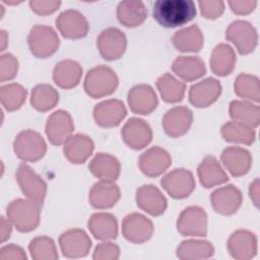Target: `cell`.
<instances>
[{"instance_id":"cell-1","label":"cell","mask_w":260,"mask_h":260,"mask_svg":"<svg viewBox=\"0 0 260 260\" xmlns=\"http://www.w3.org/2000/svg\"><path fill=\"white\" fill-rule=\"evenodd\" d=\"M153 18L165 27H176L192 20L196 14L192 0H157L152 8Z\"/></svg>"},{"instance_id":"cell-2","label":"cell","mask_w":260,"mask_h":260,"mask_svg":"<svg viewBox=\"0 0 260 260\" xmlns=\"http://www.w3.org/2000/svg\"><path fill=\"white\" fill-rule=\"evenodd\" d=\"M42 205L30 199L12 200L6 209L7 217L21 233L34 231L40 223Z\"/></svg>"},{"instance_id":"cell-3","label":"cell","mask_w":260,"mask_h":260,"mask_svg":"<svg viewBox=\"0 0 260 260\" xmlns=\"http://www.w3.org/2000/svg\"><path fill=\"white\" fill-rule=\"evenodd\" d=\"M118 82V76L111 67L98 65L87 71L83 87L89 96L98 99L112 94L116 90Z\"/></svg>"},{"instance_id":"cell-4","label":"cell","mask_w":260,"mask_h":260,"mask_svg":"<svg viewBox=\"0 0 260 260\" xmlns=\"http://www.w3.org/2000/svg\"><path fill=\"white\" fill-rule=\"evenodd\" d=\"M27 44L32 55L38 58H47L58 50L60 41L53 27L36 24L29 30Z\"/></svg>"},{"instance_id":"cell-5","label":"cell","mask_w":260,"mask_h":260,"mask_svg":"<svg viewBox=\"0 0 260 260\" xmlns=\"http://www.w3.org/2000/svg\"><path fill=\"white\" fill-rule=\"evenodd\" d=\"M13 149L20 159L24 161H36L45 155L47 144L39 132L26 129L16 135L13 141Z\"/></svg>"},{"instance_id":"cell-6","label":"cell","mask_w":260,"mask_h":260,"mask_svg":"<svg viewBox=\"0 0 260 260\" xmlns=\"http://www.w3.org/2000/svg\"><path fill=\"white\" fill-rule=\"evenodd\" d=\"M15 178L22 193L28 199L42 205L47 193V184L43 178L25 162L18 166Z\"/></svg>"},{"instance_id":"cell-7","label":"cell","mask_w":260,"mask_h":260,"mask_svg":"<svg viewBox=\"0 0 260 260\" xmlns=\"http://www.w3.org/2000/svg\"><path fill=\"white\" fill-rule=\"evenodd\" d=\"M225 38L231 41L240 54L245 55L254 51L258 42L255 27L247 20L237 19L226 27Z\"/></svg>"},{"instance_id":"cell-8","label":"cell","mask_w":260,"mask_h":260,"mask_svg":"<svg viewBox=\"0 0 260 260\" xmlns=\"http://www.w3.org/2000/svg\"><path fill=\"white\" fill-rule=\"evenodd\" d=\"M177 230L183 236H206L207 214L205 210L196 205L184 208L177 219Z\"/></svg>"},{"instance_id":"cell-9","label":"cell","mask_w":260,"mask_h":260,"mask_svg":"<svg viewBox=\"0 0 260 260\" xmlns=\"http://www.w3.org/2000/svg\"><path fill=\"white\" fill-rule=\"evenodd\" d=\"M162 188L176 199L188 197L195 188L193 174L186 169H174L160 180Z\"/></svg>"},{"instance_id":"cell-10","label":"cell","mask_w":260,"mask_h":260,"mask_svg":"<svg viewBox=\"0 0 260 260\" xmlns=\"http://www.w3.org/2000/svg\"><path fill=\"white\" fill-rule=\"evenodd\" d=\"M101 56L109 61L119 59L127 47L125 34L117 27H108L101 31L96 40Z\"/></svg>"},{"instance_id":"cell-11","label":"cell","mask_w":260,"mask_h":260,"mask_svg":"<svg viewBox=\"0 0 260 260\" xmlns=\"http://www.w3.org/2000/svg\"><path fill=\"white\" fill-rule=\"evenodd\" d=\"M124 238L134 244H141L149 240L153 234L152 221L137 212L127 214L122 221Z\"/></svg>"},{"instance_id":"cell-12","label":"cell","mask_w":260,"mask_h":260,"mask_svg":"<svg viewBox=\"0 0 260 260\" xmlns=\"http://www.w3.org/2000/svg\"><path fill=\"white\" fill-rule=\"evenodd\" d=\"M73 130L74 123L67 111L57 110L47 119L45 131L50 142L55 145L64 143L71 136Z\"/></svg>"},{"instance_id":"cell-13","label":"cell","mask_w":260,"mask_h":260,"mask_svg":"<svg viewBox=\"0 0 260 260\" xmlns=\"http://www.w3.org/2000/svg\"><path fill=\"white\" fill-rule=\"evenodd\" d=\"M59 245L65 257L81 258L88 254L91 241L83 230L71 229L60 235Z\"/></svg>"},{"instance_id":"cell-14","label":"cell","mask_w":260,"mask_h":260,"mask_svg":"<svg viewBox=\"0 0 260 260\" xmlns=\"http://www.w3.org/2000/svg\"><path fill=\"white\" fill-rule=\"evenodd\" d=\"M121 135L124 142L133 149H141L152 139V130L147 122L140 118H130L122 127Z\"/></svg>"},{"instance_id":"cell-15","label":"cell","mask_w":260,"mask_h":260,"mask_svg":"<svg viewBox=\"0 0 260 260\" xmlns=\"http://www.w3.org/2000/svg\"><path fill=\"white\" fill-rule=\"evenodd\" d=\"M56 25L64 38L80 39L88 32V22L85 16L78 10L67 9L56 18Z\"/></svg>"},{"instance_id":"cell-16","label":"cell","mask_w":260,"mask_h":260,"mask_svg":"<svg viewBox=\"0 0 260 260\" xmlns=\"http://www.w3.org/2000/svg\"><path fill=\"white\" fill-rule=\"evenodd\" d=\"M226 248L233 258L249 260L257 253V238L248 230H237L229 238Z\"/></svg>"},{"instance_id":"cell-17","label":"cell","mask_w":260,"mask_h":260,"mask_svg":"<svg viewBox=\"0 0 260 260\" xmlns=\"http://www.w3.org/2000/svg\"><path fill=\"white\" fill-rule=\"evenodd\" d=\"M172 164L170 153L159 147L152 146L146 149L138 159V166L141 172L148 177H157L161 175Z\"/></svg>"},{"instance_id":"cell-18","label":"cell","mask_w":260,"mask_h":260,"mask_svg":"<svg viewBox=\"0 0 260 260\" xmlns=\"http://www.w3.org/2000/svg\"><path fill=\"white\" fill-rule=\"evenodd\" d=\"M242 192L234 185H226L215 189L210 194V202L213 209L222 215L235 213L241 206Z\"/></svg>"},{"instance_id":"cell-19","label":"cell","mask_w":260,"mask_h":260,"mask_svg":"<svg viewBox=\"0 0 260 260\" xmlns=\"http://www.w3.org/2000/svg\"><path fill=\"white\" fill-rule=\"evenodd\" d=\"M127 115V110L122 101L110 99L103 101L93 108V118L102 127H115Z\"/></svg>"},{"instance_id":"cell-20","label":"cell","mask_w":260,"mask_h":260,"mask_svg":"<svg viewBox=\"0 0 260 260\" xmlns=\"http://www.w3.org/2000/svg\"><path fill=\"white\" fill-rule=\"evenodd\" d=\"M193 121L192 111L184 106L174 107L168 110L162 118L161 124L165 132L172 137L184 135Z\"/></svg>"},{"instance_id":"cell-21","label":"cell","mask_w":260,"mask_h":260,"mask_svg":"<svg viewBox=\"0 0 260 260\" xmlns=\"http://www.w3.org/2000/svg\"><path fill=\"white\" fill-rule=\"evenodd\" d=\"M221 93L219 80L208 77L193 84L189 89V101L196 108H205L213 104Z\"/></svg>"},{"instance_id":"cell-22","label":"cell","mask_w":260,"mask_h":260,"mask_svg":"<svg viewBox=\"0 0 260 260\" xmlns=\"http://www.w3.org/2000/svg\"><path fill=\"white\" fill-rule=\"evenodd\" d=\"M128 105L135 114L148 115L157 106V96L149 84H137L133 86L127 95Z\"/></svg>"},{"instance_id":"cell-23","label":"cell","mask_w":260,"mask_h":260,"mask_svg":"<svg viewBox=\"0 0 260 260\" xmlns=\"http://www.w3.org/2000/svg\"><path fill=\"white\" fill-rule=\"evenodd\" d=\"M136 203L139 208L154 216L162 214L168 205L165 195L151 184L142 185L136 190Z\"/></svg>"},{"instance_id":"cell-24","label":"cell","mask_w":260,"mask_h":260,"mask_svg":"<svg viewBox=\"0 0 260 260\" xmlns=\"http://www.w3.org/2000/svg\"><path fill=\"white\" fill-rule=\"evenodd\" d=\"M221 161L234 177L247 174L252 166L251 153L240 146H228L221 152Z\"/></svg>"},{"instance_id":"cell-25","label":"cell","mask_w":260,"mask_h":260,"mask_svg":"<svg viewBox=\"0 0 260 260\" xmlns=\"http://www.w3.org/2000/svg\"><path fill=\"white\" fill-rule=\"evenodd\" d=\"M94 144L92 139L85 134L71 135L63 146V152L66 158L72 164L84 162L92 153Z\"/></svg>"},{"instance_id":"cell-26","label":"cell","mask_w":260,"mask_h":260,"mask_svg":"<svg viewBox=\"0 0 260 260\" xmlns=\"http://www.w3.org/2000/svg\"><path fill=\"white\" fill-rule=\"evenodd\" d=\"M88 169L91 174L101 181L115 182L119 178L121 165L118 158L114 155L99 152L90 160Z\"/></svg>"},{"instance_id":"cell-27","label":"cell","mask_w":260,"mask_h":260,"mask_svg":"<svg viewBox=\"0 0 260 260\" xmlns=\"http://www.w3.org/2000/svg\"><path fill=\"white\" fill-rule=\"evenodd\" d=\"M120 189L114 182L100 181L92 185L88 199L94 208L106 209L113 207L120 199Z\"/></svg>"},{"instance_id":"cell-28","label":"cell","mask_w":260,"mask_h":260,"mask_svg":"<svg viewBox=\"0 0 260 260\" xmlns=\"http://www.w3.org/2000/svg\"><path fill=\"white\" fill-rule=\"evenodd\" d=\"M87 226L95 239L109 241L118 236L117 218L109 212H95L87 221Z\"/></svg>"},{"instance_id":"cell-29","label":"cell","mask_w":260,"mask_h":260,"mask_svg":"<svg viewBox=\"0 0 260 260\" xmlns=\"http://www.w3.org/2000/svg\"><path fill=\"white\" fill-rule=\"evenodd\" d=\"M197 174L201 185L205 188H211L229 181V177L220 164L212 155H207L202 159L197 168Z\"/></svg>"},{"instance_id":"cell-30","label":"cell","mask_w":260,"mask_h":260,"mask_svg":"<svg viewBox=\"0 0 260 260\" xmlns=\"http://www.w3.org/2000/svg\"><path fill=\"white\" fill-rule=\"evenodd\" d=\"M82 68L78 62L66 59L58 62L53 69V80L62 88L76 86L81 78Z\"/></svg>"},{"instance_id":"cell-31","label":"cell","mask_w":260,"mask_h":260,"mask_svg":"<svg viewBox=\"0 0 260 260\" xmlns=\"http://www.w3.org/2000/svg\"><path fill=\"white\" fill-rule=\"evenodd\" d=\"M173 71L186 81H193L202 77L206 72L204 61L197 56H179L172 65Z\"/></svg>"},{"instance_id":"cell-32","label":"cell","mask_w":260,"mask_h":260,"mask_svg":"<svg viewBox=\"0 0 260 260\" xmlns=\"http://www.w3.org/2000/svg\"><path fill=\"white\" fill-rule=\"evenodd\" d=\"M210 68L218 76H225L232 73L236 64V54L234 49L224 43L214 47L210 56Z\"/></svg>"},{"instance_id":"cell-33","label":"cell","mask_w":260,"mask_h":260,"mask_svg":"<svg viewBox=\"0 0 260 260\" xmlns=\"http://www.w3.org/2000/svg\"><path fill=\"white\" fill-rule=\"evenodd\" d=\"M147 16V9L143 2L136 0L121 1L117 6L118 20L125 26L140 25Z\"/></svg>"},{"instance_id":"cell-34","label":"cell","mask_w":260,"mask_h":260,"mask_svg":"<svg viewBox=\"0 0 260 260\" xmlns=\"http://www.w3.org/2000/svg\"><path fill=\"white\" fill-rule=\"evenodd\" d=\"M172 42L178 51L198 52L203 46L204 38L199 26L193 24L176 31Z\"/></svg>"},{"instance_id":"cell-35","label":"cell","mask_w":260,"mask_h":260,"mask_svg":"<svg viewBox=\"0 0 260 260\" xmlns=\"http://www.w3.org/2000/svg\"><path fill=\"white\" fill-rule=\"evenodd\" d=\"M213 254L214 248L212 244L204 240H186L177 248V256L183 260L207 259Z\"/></svg>"},{"instance_id":"cell-36","label":"cell","mask_w":260,"mask_h":260,"mask_svg":"<svg viewBox=\"0 0 260 260\" xmlns=\"http://www.w3.org/2000/svg\"><path fill=\"white\" fill-rule=\"evenodd\" d=\"M221 136L225 141L251 144L256 138V132L253 127L238 121H230L222 125Z\"/></svg>"},{"instance_id":"cell-37","label":"cell","mask_w":260,"mask_h":260,"mask_svg":"<svg viewBox=\"0 0 260 260\" xmlns=\"http://www.w3.org/2000/svg\"><path fill=\"white\" fill-rule=\"evenodd\" d=\"M230 116L234 121L242 122L251 127H257L260 121V109L247 101H233L229 108Z\"/></svg>"},{"instance_id":"cell-38","label":"cell","mask_w":260,"mask_h":260,"mask_svg":"<svg viewBox=\"0 0 260 260\" xmlns=\"http://www.w3.org/2000/svg\"><path fill=\"white\" fill-rule=\"evenodd\" d=\"M156 86L162 100L167 103H178L184 98L185 83L175 78L171 73L160 75L156 80Z\"/></svg>"},{"instance_id":"cell-39","label":"cell","mask_w":260,"mask_h":260,"mask_svg":"<svg viewBox=\"0 0 260 260\" xmlns=\"http://www.w3.org/2000/svg\"><path fill=\"white\" fill-rule=\"evenodd\" d=\"M59 102V93L52 85L42 83L31 89L30 104L32 108L40 112L53 109Z\"/></svg>"},{"instance_id":"cell-40","label":"cell","mask_w":260,"mask_h":260,"mask_svg":"<svg viewBox=\"0 0 260 260\" xmlns=\"http://www.w3.org/2000/svg\"><path fill=\"white\" fill-rule=\"evenodd\" d=\"M26 89L18 83L12 82L0 87V100L2 106L7 111L19 109L25 102Z\"/></svg>"},{"instance_id":"cell-41","label":"cell","mask_w":260,"mask_h":260,"mask_svg":"<svg viewBox=\"0 0 260 260\" xmlns=\"http://www.w3.org/2000/svg\"><path fill=\"white\" fill-rule=\"evenodd\" d=\"M235 92L242 99L259 102V79L257 76L241 73L237 76L234 83Z\"/></svg>"},{"instance_id":"cell-42","label":"cell","mask_w":260,"mask_h":260,"mask_svg":"<svg viewBox=\"0 0 260 260\" xmlns=\"http://www.w3.org/2000/svg\"><path fill=\"white\" fill-rule=\"evenodd\" d=\"M28 250L35 260H55L58 258L55 242L47 236L34 238L29 242Z\"/></svg>"},{"instance_id":"cell-43","label":"cell","mask_w":260,"mask_h":260,"mask_svg":"<svg viewBox=\"0 0 260 260\" xmlns=\"http://www.w3.org/2000/svg\"><path fill=\"white\" fill-rule=\"evenodd\" d=\"M18 70V61L10 53L2 54L0 57V81L4 82L15 77Z\"/></svg>"},{"instance_id":"cell-44","label":"cell","mask_w":260,"mask_h":260,"mask_svg":"<svg viewBox=\"0 0 260 260\" xmlns=\"http://www.w3.org/2000/svg\"><path fill=\"white\" fill-rule=\"evenodd\" d=\"M120 256V248L111 242L99 244L93 251L92 258L94 260H116Z\"/></svg>"},{"instance_id":"cell-45","label":"cell","mask_w":260,"mask_h":260,"mask_svg":"<svg viewBox=\"0 0 260 260\" xmlns=\"http://www.w3.org/2000/svg\"><path fill=\"white\" fill-rule=\"evenodd\" d=\"M199 8L201 14L208 19H214L221 15L224 10V2L219 0L199 1Z\"/></svg>"},{"instance_id":"cell-46","label":"cell","mask_w":260,"mask_h":260,"mask_svg":"<svg viewBox=\"0 0 260 260\" xmlns=\"http://www.w3.org/2000/svg\"><path fill=\"white\" fill-rule=\"evenodd\" d=\"M28 4L31 10H34L36 13L41 15H47L56 11L61 5V2L53 0H30Z\"/></svg>"},{"instance_id":"cell-47","label":"cell","mask_w":260,"mask_h":260,"mask_svg":"<svg viewBox=\"0 0 260 260\" xmlns=\"http://www.w3.org/2000/svg\"><path fill=\"white\" fill-rule=\"evenodd\" d=\"M24 250L14 244L3 246L0 249V260H25Z\"/></svg>"},{"instance_id":"cell-48","label":"cell","mask_w":260,"mask_h":260,"mask_svg":"<svg viewBox=\"0 0 260 260\" xmlns=\"http://www.w3.org/2000/svg\"><path fill=\"white\" fill-rule=\"evenodd\" d=\"M229 5L232 9L233 12H235L236 14H248L250 12H252L256 5H257V1L255 0H234V1H229Z\"/></svg>"},{"instance_id":"cell-49","label":"cell","mask_w":260,"mask_h":260,"mask_svg":"<svg viewBox=\"0 0 260 260\" xmlns=\"http://www.w3.org/2000/svg\"><path fill=\"white\" fill-rule=\"evenodd\" d=\"M11 221L9 219H6L4 216H1V222H0V237H1V242H5L6 240H8V238L10 237L11 234Z\"/></svg>"},{"instance_id":"cell-50","label":"cell","mask_w":260,"mask_h":260,"mask_svg":"<svg viewBox=\"0 0 260 260\" xmlns=\"http://www.w3.org/2000/svg\"><path fill=\"white\" fill-rule=\"evenodd\" d=\"M249 194H250V197H251L253 203L255 204V206H258V203H259V180H258V178H256L250 184Z\"/></svg>"},{"instance_id":"cell-51","label":"cell","mask_w":260,"mask_h":260,"mask_svg":"<svg viewBox=\"0 0 260 260\" xmlns=\"http://www.w3.org/2000/svg\"><path fill=\"white\" fill-rule=\"evenodd\" d=\"M7 40H8V37H7V34L4 29H1V51H4L5 48H6V45H7Z\"/></svg>"}]
</instances>
